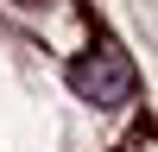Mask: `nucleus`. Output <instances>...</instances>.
<instances>
[{
    "label": "nucleus",
    "instance_id": "f257e3e1",
    "mask_svg": "<svg viewBox=\"0 0 158 152\" xmlns=\"http://www.w3.org/2000/svg\"><path fill=\"white\" fill-rule=\"evenodd\" d=\"M70 89L82 101H95V108H120V101H133L139 76H133V63H127V51L95 44V51H82V57L70 63Z\"/></svg>",
    "mask_w": 158,
    "mask_h": 152
}]
</instances>
